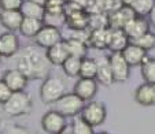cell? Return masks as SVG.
Here are the masks:
<instances>
[{"label": "cell", "mask_w": 155, "mask_h": 134, "mask_svg": "<svg viewBox=\"0 0 155 134\" xmlns=\"http://www.w3.org/2000/svg\"><path fill=\"white\" fill-rule=\"evenodd\" d=\"M41 47H26L19 59H18L17 69L22 74H25L28 79L47 78L50 75V60L47 59L45 51H40Z\"/></svg>", "instance_id": "obj_1"}, {"label": "cell", "mask_w": 155, "mask_h": 134, "mask_svg": "<svg viewBox=\"0 0 155 134\" xmlns=\"http://www.w3.org/2000/svg\"><path fill=\"white\" fill-rule=\"evenodd\" d=\"M33 110V100L30 94L25 91L12 92L11 97L3 104L4 114L8 116H22L30 114Z\"/></svg>", "instance_id": "obj_2"}, {"label": "cell", "mask_w": 155, "mask_h": 134, "mask_svg": "<svg viewBox=\"0 0 155 134\" xmlns=\"http://www.w3.org/2000/svg\"><path fill=\"white\" fill-rule=\"evenodd\" d=\"M66 93V82L56 75H48L44 78L40 88V99L44 104H54Z\"/></svg>", "instance_id": "obj_3"}, {"label": "cell", "mask_w": 155, "mask_h": 134, "mask_svg": "<svg viewBox=\"0 0 155 134\" xmlns=\"http://www.w3.org/2000/svg\"><path fill=\"white\" fill-rule=\"evenodd\" d=\"M54 105L55 110L61 112L63 116H76L81 114L85 101L73 92V93H64L58 101L54 103Z\"/></svg>", "instance_id": "obj_4"}, {"label": "cell", "mask_w": 155, "mask_h": 134, "mask_svg": "<svg viewBox=\"0 0 155 134\" xmlns=\"http://www.w3.org/2000/svg\"><path fill=\"white\" fill-rule=\"evenodd\" d=\"M106 116H107L106 105L100 101H89L84 105L81 114H80V118L84 119L92 127L100 126L106 120Z\"/></svg>", "instance_id": "obj_5"}, {"label": "cell", "mask_w": 155, "mask_h": 134, "mask_svg": "<svg viewBox=\"0 0 155 134\" xmlns=\"http://www.w3.org/2000/svg\"><path fill=\"white\" fill-rule=\"evenodd\" d=\"M108 63L111 67L114 82H126L130 75V66L126 63L122 52H113L108 56Z\"/></svg>", "instance_id": "obj_6"}, {"label": "cell", "mask_w": 155, "mask_h": 134, "mask_svg": "<svg viewBox=\"0 0 155 134\" xmlns=\"http://www.w3.org/2000/svg\"><path fill=\"white\" fill-rule=\"evenodd\" d=\"M62 40H63V37H62L61 29L44 25L40 32L37 33V36L35 37V44L44 48V49H47V48L52 47V45L58 44Z\"/></svg>", "instance_id": "obj_7"}, {"label": "cell", "mask_w": 155, "mask_h": 134, "mask_svg": "<svg viewBox=\"0 0 155 134\" xmlns=\"http://www.w3.org/2000/svg\"><path fill=\"white\" fill-rule=\"evenodd\" d=\"M66 116L58 112L56 110L48 111L41 118V127L47 134H58L66 126Z\"/></svg>", "instance_id": "obj_8"}, {"label": "cell", "mask_w": 155, "mask_h": 134, "mask_svg": "<svg viewBox=\"0 0 155 134\" xmlns=\"http://www.w3.org/2000/svg\"><path fill=\"white\" fill-rule=\"evenodd\" d=\"M124 32L128 36L129 40H135V38L140 37L141 34L147 33L150 30V22L146 19V17H133L132 19H129L126 22V25L124 26Z\"/></svg>", "instance_id": "obj_9"}, {"label": "cell", "mask_w": 155, "mask_h": 134, "mask_svg": "<svg viewBox=\"0 0 155 134\" xmlns=\"http://www.w3.org/2000/svg\"><path fill=\"white\" fill-rule=\"evenodd\" d=\"M136 17L130 6H120L115 11L108 14V26L111 29H124L129 19Z\"/></svg>", "instance_id": "obj_10"}, {"label": "cell", "mask_w": 155, "mask_h": 134, "mask_svg": "<svg viewBox=\"0 0 155 134\" xmlns=\"http://www.w3.org/2000/svg\"><path fill=\"white\" fill-rule=\"evenodd\" d=\"M19 49V38L15 32L2 33L0 34V56L2 58H11Z\"/></svg>", "instance_id": "obj_11"}, {"label": "cell", "mask_w": 155, "mask_h": 134, "mask_svg": "<svg viewBox=\"0 0 155 134\" xmlns=\"http://www.w3.org/2000/svg\"><path fill=\"white\" fill-rule=\"evenodd\" d=\"M24 21V14L21 10H0V24L8 32L19 30Z\"/></svg>", "instance_id": "obj_12"}, {"label": "cell", "mask_w": 155, "mask_h": 134, "mask_svg": "<svg viewBox=\"0 0 155 134\" xmlns=\"http://www.w3.org/2000/svg\"><path fill=\"white\" fill-rule=\"evenodd\" d=\"M74 93L84 101L92 100L97 93V81L95 78H81L74 85Z\"/></svg>", "instance_id": "obj_13"}, {"label": "cell", "mask_w": 155, "mask_h": 134, "mask_svg": "<svg viewBox=\"0 0 155 134\" xmlns=\"http://www.w3.org/2000/svg\"><path fill=\"white\" fill-rule=\"evenodd\" d=\"M122 56L125 58L126 63L130 66V69L137 66L141 67V64L148 59L147 58V51H144L143 48H140L133 43H129L126 45V48L122 51Z\"/></svg>", "instance_id": "obj_14"}, {"label": "cell", "mask_w": 155, "mask_h": 134, "mask_svg": "<svg viewBox=\"0 0 155 134\" xmlns=\"http://www.w3.org/2000/svg\"><path fill=\"white\" fill-rule=\"evenodd\" d=\"M2 79L8 85V88L12 92H21L25 91V88L28 86V81L29 79L25 77L18 69H11V70H6L2 75Z\"/></svg>", "instance_id": "obj_15"}, {"label": "cell", "mask_w": 155, "mask_h": 134, "mask_svg": "<svg viewBox=\"0 0 155 134\" xmlns=\"http://www.w3.org/2000/svg\"><path fill=\"white\" fill-rule=\"evenodd\" d=\"M45 55H47V59L50 60V63L52 66H62L64 63V60L70 56L68 45H66V40H62L58 44L52 45V47L47 48Z\"/></svg>", "instance_id": "obj_16"}, {"label": "cell", "mask_w": 155, "mask_h": 134, "mask_svg": "<svg viewBox=\"0 0 155 134\" xmlns=\"http://www.w3.org/2000/svg\"><path fill=\"white\" fill-rule=\"evenodd\" d=\"M135 101L143 107H152L155 105V85L144 82L136 89Z\"/></svg>", "instance_id": "obj_17"}, {"label": "cell", "mask_w": 155, "mask_h": 134, "mask_svg": "<svg viewBox=\"0 0 155 134\" xmlns=\"http://www.w3.org/2000/svg\"><path fill=\"white\" fill-rule=\"evenodd\" d=\"M97 62V71H96V81L102 84L103 86L110 88L114 84V77H113V71L110 63H108V58H99L96 59Z\"/></svg>", "instance_id": "obj_18"}, {"label": "cell", "mask_w": 155, "mask_h": 134, "mask_svg": "<svg viewBox=\"0 0 155 134\" xmlns=\"http://www.w3.org/2000/svg\"><path fill=\"white\" fill-rule=\"evenodd\" d=\"M66 25L71 30H85L89 25V14L85 10L71 12L66 15Z\"/></svg>", "instance_id": "obj_19"}, {"label": "cell", "mask_w": 155, "mask_h": 134, "mask_svg": "<svg viewBox=\"0 0 155 134\" xmlns=\"http://www.w3.org/2000/svg\"><path fill=\"white\" fill-rule=\"evenodd\" d=\"M129 43H130V40L128 38V36L125 34L122 29H111L107 48L111 52H122Z\"/></svg>", "instance_id": "obj_20"}, {"label": "cell", "mask_w": 155, "mask_h": 134, "mask_svg": "<svg viewBox=\"0 0 155 134\" xmlns=\"http://www.w3.org/2000/svg\"><path fill=\"white\" fill-rule=\"evenodd\" d=\"M110 33H111V27L91 30V34H89V45L96 48V49H104V48H107L108 40H110Z\"/></svg>", "instance_id": "obj_21"}, {"label": "cell", "mask_w": 155, "mask_h": 134, "mask_svg": "<svg viewBox=\"0 0 155 134\" xmlns=\"http://www.w3.org/2000/svg\"><path fill=\"white\" fill-rule=\"evenodd\" d=\"M44 26V22L41 19H36V18H25L21 24L19 33L25 37L35 38L37 36V33L41 30V27Z\"/></svg>", "instance_id": "obj_22"}, {"label": "cell", "mask_w": 155, "mask_h": 134, "mask_svg": "<svg viewBox=\"0 0 155 134\" xmlns=\"http://www.w3.org/2000/svg\"><path fill=\"white\" fill-rule=\"evenodd\" d=\"M21 12L24 14L25 18H36V19L43 21L44 14H45V8L40 4H36L30 0H25L22 7H21Z\"/></svg>", "instance_id": "obj_23"}, {"label": "cell", "mask_w": 155, "mask_h": 134, "mask_svg": "<svg viewBox=\"0 0 155 134\" xmlns=\"http://www.w3.org/2000/svg\"><path fill=\"white\" fill-rule=\"evenodd\" d=\"M66 45H68L69 55L70 56H76V58H80V59H84L87 56L88 44L82 43L80 40H74V38H68L66 40Z\"/></svg>", "instance_id": "obj_24"}, {"label": "cell", "mask_w": 155, "mask_h": 134, "mask_svg": "<svg viewBox=\"0 0 155 134\" xmlns=\"http://www.w3.org/2000/svg\"><path fill=\"white\" fill-rule=\"evenodd\" d=\"M97 62L96 59L87 58L85 56L81 60V69H80V77L81 78H95L96 79Z\"/></svg>", "instance_id": "obj_25"}, {"label": "cell", "mask_w": 155, "mask_h": 134, "mask_svg": "<svg viewBox=\"0 0 155 134\" xmlns=\"http://www.w3.org/2000/svg\"><path fill=\"white\" fill-rule=\"evenodd\" d=\"M82 59L76 56H69L64 63L62 64V70L68 77H80V69H81Z\"/></svg>", "instance_id": "obj_26"}, {"label": "cell", "mask_w": 155, "mask_h": 134, "mask_svg": "<svg viewBox=\"0 0 155 134\" xmlns=\"http://www.w3.org/2000/svg\"><path fill=\"white\" fill-rule=\"evenodd\" d=\"M44 25L61 29L63 25H66V14L64 12H45L43 18Z\"/></svg>", "instance_id": "obj_27"}, {"label": "cell", "mask_w": 155, "mask_h": 134, "mask_svg": "<svg viewBox=\"0 0 155 134\" xmlns=\"http://www.w3.org/2000/svg\"><path fill=\"white\" fill-rule=\"evenodd\" d=\"M154 6H155V0H133V3H132L130 7L133 8L136 15H139V17H147L152 11Z\"/></svg>", "instance_id": "obj_28"}, {"label": "cell", "mask_w": 155, "mask_h": 134, "mask_svg": "<svg viewBox=\"0 0 155 134\" xmlns=\"http://www.w3.org/2000/svg\"><path fill=\"white\" fill-rule=\"evenodd\" d=\"M108 26V14L106 12H96V14L89 15V25L88 29L89 30H97V29H104Z\"/></svg>", "instance_id": "obj_29"}, {"label": "cell", "mask_w": 155, "mask_h": 134, "mask_svg": "<svg viewBox=\"0 0 155 134\" xmlns=\"http://www.w3.org/2000/svg\"><path fill=\"white\" fill-rule=\"evenodd\" d=\"M130 43L136 44V45H139L140 48H143L144 51H151L155 48V33H152L151 30H148L147 33H144V34H141L140 37L135 38V40H132Z\"/></svg>", "instance_id": "obj_30"}, {"label": "cell", "mask_w": 155, "mask_h": 134, "mask_svg": "<svg viewBox=\"0 0 155 134\" xmlns=\"http://www.w3.org/2000/svg\"><path fill=\"white\" fill-rule=\"evenodd\" d=\"M141 77L144 82L155 85V59H147L141 64Z\"/></svg>", "instance_id": "obj_31"}, {"label": "cell", "mask_w": 155, "mask_h": 134, "mask_svg": "<svg viewBox=\"0 0 155 134\" xmlns=\"http://www.w3.org/2000/svg\"><path fill=\"white\" fill-rule=\"evenodd\" d=\"M94 3L100 12H106V14L115 11L121 6L118 0H94Z\"/></svg>", "instance_id": "obj_32"}, {"label": "cell", "mask_w": 155, "mask_h": 134, "mask_svg": "<svg viewBox=\"0 0 155 134\" xmlns=\"http://www.w3.org/2000/svg\"><path fill=\"white\" fill-rule=\"evenodd\" d=\"M73 130L74 134H94V127L91 125H88L84 119L81 118H77L73 122Z\"/></svg>", "instance_id": "obj_33"}, {"label": "cell", "mask_w": 155, "mask_h": 134, "mask_svg": "<svg viewBox=\"0 0 155 134\" xmlns=\"http://www.w3.org/2000/svg\"><path fill=\"white\" fill-rule=\"evenodd\" d=\"M68 0H48L45 4V12H64V4Z\"/></svg>", "instance_id": "obj_34"}, {"label": "cell", "mask_w": 155, "mask_h": 134, "mask_svg": "<svg viewBox=\"0 0 155 134\" xmlns=\"http://www.w3.org/2000/svg\"><path fill=\"white\" fill-rule=\"evenodd\" d=\"M25 0H0V10H21Z\"/></svg>", "instance_id": "obj_35"}, {"label": "cell", "mask_w": 155, "mask_h": 134, "mask_svg": "<svg viewBox=\"0 0 155 134\" xmlns=\"http://www.w3.org/2000/svg\"><path fill=\"white\" fill-rule=\"evenodd\" d=\"M11 94H12V91L8 88V85L3 79H0V104H4L11 97Z\"/></svg>", "instance_id": "obj_36"}, {"label": "cell", "mask_w": 155, "mask_h": 134, "mask_svg": "<svg viewBox=\"0 0 155 134\" xmlns=\"http://www.w3.org/2000/svg\"><path fill=\"white\" fill-rule=\"evenodd\" d=\"M2 134H32V133H30L29 129L24 127V126L11 125V126H7Z\"/></svg>", "instance_id": "obj_37"}, {"label": "cell", "mask_w": 155, "mask_h": 134, "mask_svg": "<svg viewBox=\"0 0 155 134\" xmlns=\"http://www.w3.org/2000/svg\"><path fill=\"white\" fill-rule=\"evenodd\" d=\"M71 2L76 3V4H78V6L81 7V8H84V10L92 3V0H71Z\"/></svg>", "instance_id": "obj_38"}, {"label": "cell", "mask_w": 155, "mask_h": 134, "mask_svg": "<svg viewBox=\"0 0 155 134\" xmlns=\"http://www.w3.org/2000/svg\"><path fill=\"white\" fill-rule=\"evenodd\" d=\"M58 134H74V130H73V126L71 125H66Z\"/></svg>", "instance_id": "obj_39"}, {"label": "cell", "mask_w": 155, "mask_h": 134, "mask_svg": "<svg viewBox=\"0 0 155 134\" xmlns=\"http://www.w3.org/2000/svg\"><path fill=\"white\" fill-rule=\"evenodd\" d=\"M148 18H150V24L154 25V26H155V6H154V8H152V11L150 12Z\"/></svg>", "instance_id": "obj_40"}, {"label": "cell", "mask_w": 155, "mask_h": 134, "mask_svg": "<svg viewBox=\"0 0 155 134\" xmlns=\"http://www.w3.org/2000/svg\"><path fill=\"white\" fill-rule=\"evenodd\" d=\"M118 2L121 6H132V3H133V0H118Z\"/></svg>", "instance_id": "obj_41"}, {"label": "cell", "mask_w": 155, "mask_h": 134, "mask_svg": "<svg viewBox=\"0 0 155 134\" xmlns=\"http://www.w3.org/2000/svg\"><path fill=\"white\" fill-rule=\"evenodd\" d=\"M30 2H33V3H36V4H40V6L45 7V4H47L48 0H30Z\"/></svg>", "instance_id": "obj_42"}, {"label": "cell", "mask_w": 155, "mask_h": 134, "mask_svg": "<svg viewBox=\"0 0 155 134\" xmlns=\"http://www.w3.org/2000/svg\"><path fill=\"white\" fill-rule=\"evenodd\" d=\"M96 134H108V133H106V131H100V133H96Z\"/></svg>", "instance_id": "obj_43"}, {"label": "cell", "mask_w": 155, "mask_h": 134, "mask_svg": "<svg viewBox=\"0 0 155 134\" xmlns=\"http://www.w3.org/2000/svg\"><path fill=\"white\" fill-rule=\"evenodd\" d=\"M0 58H2V56H0Z\"/></svg>", "instance_id": "obj_44"}]
</instances>
